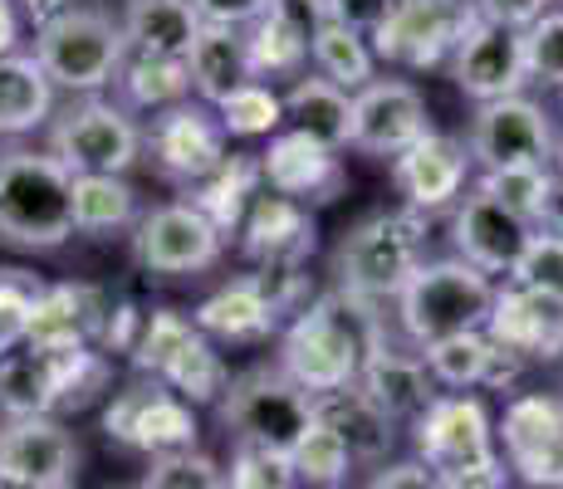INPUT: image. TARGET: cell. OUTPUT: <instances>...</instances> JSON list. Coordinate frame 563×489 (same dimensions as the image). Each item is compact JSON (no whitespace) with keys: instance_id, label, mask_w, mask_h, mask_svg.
Segmentation results:
<instances>
[{"instance_id":"cell-1","label":"cell","mask_w":563,"mask_h":489,"mask_svg":"<svg viewBox=\"0 0 563 489\" xmlns=\"http://www.w3.org/2000/svg\"><path fill=\"white\" fill-rule=\"evenodd\" d=\"M383 343V323H377L373 303L353 299V293L333 289L313 299L305 313L285 329L279 338V373L309 397L353 387L367 363V353Z\"/></svg>"},{"instance_id":"cell-2","label":"cell","mask_w":563,"mask_h":489,"mask_svg":"<svg viewBox=\"0 0 563 489\" xmlns=\"http://www.w3.org/2000/svg\"><path fill=\"white\" fill-rule=\"evenodd\" d=\"M74 235V177L49 152L0 157V241L20 249H59Z\"/></svg>"},{"instance_id":"cell-3","label":"cell","mask_w":563,"mask_h":489,"mask_svg":"<svg viewBox=\"0 0 563 489\" xmlns=\"http://www.w3.org/2000/svg\"><path fill=\"white\" fill-rule=\"evenodd\" d=\"M495 285L471 269L465 259H421V269L397 293V323H402L407 343L427 353L431 343L456 338V333H481L490 319Z\"/></svg>"},{"instance_id":"cell-4","label":"cell","mask_w":563,"mask_h":489,"mask_svg":"<svg viewBox=\"0 0 563 489\" xmlns=\"http://www.w3.org/2000/svg\"><path fill=\"white\" fill-rule=\"evenodd\" d=\"M128 59L123 25L93 5H64L40 25L35 35V64L45 69L54 89L69 93H99L118 79Z\"/></svg>"},{"instance_id":"cell-5","label":"cell","mask_w":563,"mask_h":489,"mask_svg":"<svg viewBox=\"0 0 563 489\" xmlns=\"http://www.w3.org/2000/svg\"><path fill=\"white\" fill-rule=\"evenodd\" d=\"M421 215L417 211H377L358 221L339 245V289L363 303L397 299L407 279L421 269Z\"/></svg>"},{"instance_id":"cell-6","label":"cell","mask_w":563,"mask_h":489,"mask_svg":"<svg viewBox=\"0 0 563 489\" xmlns=\"http://www.w3.org/2000/svg\"><path fill=\"white\" fill-rule=\"evenodd\" d=\"M133 363H137V373H147L153 382L167 387L172 397L187 401V407L221 401L225 387H231L225 363L216 357V347L206 343V333L177 309H157L137 323Z\"/></svg>"},{"instance_id":"cell-7","label":"cell","mask_w":563,"mask_h":489,"mask_svg":"<svg viewBox=\"0 0 563 489\" xmlns=\"http://www.w3.org/2000/svg\"><path fill=\"white\" fill-rule=\"evenodd\" d=\"M108 382L93 347H30L0 357V411L10 421L49 416L54 407H84Z\"/></svg>"},{"instance_id":"cell-8","label":"cell","mask_w":563,"mask_h":489,"mask_svg":"<svg viewBox=\"0 0 563 489\" xmlns=\"http://www.w3.org/2000/svg\"><path fill=\"white\" fill-rule=\"evenodd\" d=\"M221 421L225 431H235L241 445L289 455L299 436L313 426V397L289 382L279 367H251V373L231 377V387H225Z\"/></svg>"},{"instance_id":"cell-9","label":"cell","mask_w":563,"mask_h":489,"mask_svg":"<svg viewBox=\"0 0 563 489\" xmlns=\"http://www.w3.org/2000/svg\"><path fill=\"white\" fill-rule=\"evenodd\" d=\"M143 152V133L118 103L84 98L64 108L49 127V157L69 177H123Z\"/></svg>"},{"instance_id":"cell-10","label":"cell","mask_w":563,"mask_h":489,"mask_svg":"<svg viewBox=\"0 0 563 489\" xmlns=\"http://www.w3.org/2000/svg\"><path fill=\"white\" fill-rule=\"evenodd\" d=\"M475 15L481 10L471 0H397L393 15L373 30V54L402 69H431L461 45Z\"/></svg>"},{"instance_id":"cell-11","label":"cell","mask_w":563,"mask_h":489,"mask_svg":"<svg viewBox=\"0 0 563 489\" xmlns=\"http://www.w3.org/2000/svg\"><path fill=\"white\" fill-rule=\"evenodd\" d=\"M417 451L431 475H461L495 465V426L481 397H431V407L417 416Z\"/></svg>"},{"instance_id":"cell-12","label":"cell","mask_w":563,"mask_h":489,"mask_svg":"<svg viewBox=\"0 0 563 489\" xmlns=\"http://www.w3.org/2000/svg\"><path fill=\"white\" fill-rule=\"evenodd\" d=\"M505 470L519 475V485L563 489V397L549 391H525L500 416Z\"/></svg>"},{"instance_id":"cell-13","label":"cell","mask_w":563,"mask_h":489,"mask_svg":"<svg viewBox=\"0 0 563 489\" xmlns=\"http://www.w3.org/2000/svg\"><path fill=\"white\" fill-rule=\"evenodd\" d=\"M103 431L113 441L133 445V451L157 455H177V451H197V416L181 397H172L162 382H133L123 387L103 411Z\"/></svg>"},{"instance_id":"cell-14","label":"cell","mask_w":563,"mask_h":489,"mask_svg":"<svg viewBox=\"0 0 563 489\" xmlns=\"http://www.w3.org/2000/svg\"><path fill=\"white\" fill-rule=\"evenodd\" d=\"M471 152L485 171L505 167H549L554 157V127L549 113L529 98H500V103H481L471 123Z\"/></svg>"},{"instance_id":"cell-15","label":"cell","mask_w":563,"mask_h":489,"mask_svg":"<svg viewBox=\"0 0 563 489\" xmlns=\"http://www.w3.org/2000/svg\"><path fill=\"white\" fill-rule=\"evenodd\" d=\"M427 127V98L407 79H373L367 89L353 93V127L349 147L367 157H402L411 143H421Z\"/></svg>"},{"instance_id":"cell-16","label":"cell","mask_w":563,"mask_h":489,"mask_svg":"<svg viewBox=\"0 0 563 489\" xmlns=\"http://www.w3.org/2000/svg\"><path fill=\"white\" fill-rule=\"evenodd\" d=\"M133 255L153 275H197L221 259V231L191 201L157 205L153 215L137 221Z\"/></svg>"},{"instance_id":"cell-17","label":"cell","mask_w":563,"mask_h":489,"mask_svg":"<svg viewBox=\"0 0 563 489\" xmlns=\"http://www.w3.org/2000/svg\"><path fill=\"white\" fill-rule=\"evenodd\" d=\"M79 445L49 416L10 421L0 431V489H69Z\"/></svg>"},{"instance_id":"cell-18","label":"cell","mask_w":563,"mask_h":489,"mask_svg":"<svg viewBox=\"0 0 563 489\" xmlns=\"http://www.w3.org/2000/svg\"><path fill=\"white\" fill-rule=\"evenodd\" d=\"M451 79L475 103H500L525 89V49H519V30H505L495 20L475 15L461 45L451 49Z\"/></svg>"},{"instance_id":"cell-19","label":"cell","mask_w":563,"mask_h":489,"mask_svg":"<svg viewBox=\"0 0 563 489\" xmlns=\"http://www.w3.org/2000/svg\"><path fill=\"white\" fill-rule=\"evenodd\" d=\"M485 338L495 347H505L510 357H519V363L563 357V299L539 293V289H519V285L495 289Z\"/></svg>"},{"instance_id":"cell-20","label":"cell","mask_w":563,"mask_h":489,"mask_svg":"<svg viewBox=\"0 0 563 489\" xmlns=\"http://www.w3.org/2000/svg\"><path fill=\"white\" fill-rule=\"evenodd\" d=\"M157 167L177 181H206L216 167L225 162V133L216 123V113L206 103H177L167 113L153 118V133H147Z\"/></svg>"},{"instance_id":"cell-21","label":"cell","mask_w":563,"mask_h":489,"mask_svg":"<svg viewBox=\"0 0 563 489\" xmlns=\"http://www.w3.org/2000/svg\"><path fill=\"white\" fill-rule=\"evenodd\" d=\"M456 249L461 259L471 269H481L485 279L490 275H510L515 259L525 255L529 235H534V225H525L519 215H510L500 201H490L485 191L465 196V205L456 211Z\"/></svg>"},{"instance_id":"cell-22","label":"cell","mask_w":563,"mask_h":489,"mask_svg":"<svg viewBox=\"0 0 563 489\" xmlns=\"http://www.w3.org/2000/svg\"><path fill=\"white\" fill-rule=\"evenodd\" d=\"M260 181H265L275 196H289V201H329L343 187V167L323 143H313L305 133H279L269 137V147L260 152Z\"/></svg>"},{"instance_id":"cell-23","label":"cell","mask_w":563,"mask_h":489,"mask_svg":"<svg viewBox=\"0 0 563 489\" xmlns=\"http://www.w3.org/2000/svg\"><path fill=\"white\" fill-rule=\"evenodd\" d=\"M465 171H471L465 143L441 137V133H427L402 157H393V181L407 196L411 211H441V205H451L465 187Z\"/></svg>"},{"instance_id":"cell-24","label":"cell","mask_w":563,"mask_h":489,"mask_svg":"<svg viewBox=\"0 0 563 489\" xmlns=\"http://www.w3.org/2000/svg\"><path fill=\"white\" fill-rule=\"evenodd\" d=\"M241 235H245V249H251L265 269H295L313 249L309 211L275 191H260L251 201V211H245V221H241Z\"/></svg>"},{"instance_id":"cell-25","label":"cell","mask_w":563,"mask_h":489,"mask_svg":"<svg viewBox=\"0 0 563 489\" xmlns=\"http://www.w3.org/2000/svg\"><path fill=\"white\" fill-rule=\"evenodd\" d=\"M108 329V303L89 285H54L40 289L30 313V347H93Z\"/></svg>"},{"instance_id":"cell-26","label":"cell","mask_w":563,"mask_h":489,"mask_svg":"<svg viewBox=\"0 0 563 489\" xmlns=\"http://www.w3.org/2000/svg\"><path fill=\"white\" fill-rule=\"evenodd\" d=\"M353 387H358L393 426L402 416H421V411L431 407V373H427V363H421V353H397V347H387V343H377L373 353H367Z\"/></svg>"},{"instance_id":"cell-27","label":"cell","mask_w":563,"mask_h":489,"mask_svg":"<svg viewBox=\"0 0 563 489\" xmlns=\"http://www.w3.org/2000/svg\"><path fill=\"white\" fill-rule=\"evenodd\" d=\"M123 40L137 59L187 64L191 45L201 40V15L191 0H128Z\"/></svg>"},{"instance_id":"cell-28","label":"cell","mask_w":563,"mask_h":489,"mask_svg":"<svg viewBox=\"0 0 563 489\" xmlns=\"http://www.w3.org/2000/svg\"><path fill=\"white\" fill-rule=\"evenodd\" d=\"M427 363L431 382L441 387H456V391H471V387H505L510 377L519 373V357H510L505 347H495L490 338L481 333H456V338H441L421 353Z\"/></svg>"},{"instance_id":"cell-29","label":"cell","mask_w":563,"mask_h":489,"mask_svg":"<svg viewBox=\"0 0 563 489\" xmlns=\"http://www.w3.org/2000/svg\"><path fill=\"white\" fill-rule=\"evenodd\" d=\"M279 319V303L269 299V289L260 285L255 275L235 279V285L216 289L211 299H201L197 309V329L211 333V338H231V343H251V338H265Z\"/></svg>"},{"instance_id":"cell-30","label":"cell","mask_w":563,"mask_h":489,"mask_svg":"<svg viewBox=\"0 0 563 489\" xmlns=\"http://www.w3.org/2000/svg\"><path fill=\"white\" fill-rule=\"evenodd\" d=\"M313 421L339 431V441L349 445L353 460H383V455L393 451V421H387L358 387H339V391L313 397Z\"/></svg>"},{"instance_id":"cell-31","label":"cell","mask_w":563,"mask_h":489,"mask_svg":"<svg viewBox=\"0 0 563 489\" xmlns=\"http://www.w3.org/2000/svg\"><path fill=\"white\" fill-rule=\"evenodd\" d=\"M187 74H191V89H197L206 103H221L225 93L245 89L255 84L251 69V54H245V35L241 30H221V25H201V40L187 54Z\"/></svg>"},{"instance_id":"cell-32","label":"cell","mask_w":563,"mask_h":489,"mask_svg":"<svg viewBox=\"0 0 563 489\" xmlns=\"http://www.w3.org/2000/svg\"><path fill=\"white\" fill-rule=\"evenodd\" d=\"M54 113V84L35 64V54L0 59V137H25L45 127Z\"/></svg>"},{"instance_id":"cell-33","label":"cell","mask_w":563,"mask_h":489,"mask_svg":"<svg viewBox=\"0 0 563 489\" xmlns=\"http://www.w3.org/2000/svg\"><path fill=\"white\" fill-rule=\"evenodd\" d=\"M285 118L295 123V133L313 137V143H323L329 152L349 147V127H353V93L333 89L329 79H319V74H305V79L289 84L285 93Z\"/></svg>"},{"instance_id":"cell-34","label":"cell","mask_w":563,"mask_h":489,"mask_svg":"<svg viewBox=\"0 0 563 489\" xmlns=\"http://www.w3.org/2000/svg\"><path fill=\"white\" fill-rule=\"evenodd\" d=\"M309 59H313V69H319V79H329L333 89H343V93L367 89V84H373V69H377V54L363 40V30L343 25V20H329V15L313 25Z\"/></svg>"},{"instance_id":"cell-35","label":"cell","mask_w":563,"mask_h":489,"mask_svg":"<svg viewBox=\"0 0 563 489\" xmlns=\"http://www.w3.org/2000/svg\"><path fill=\"white\" fill-rule=\"evenodd\" d=\"M309 35H313L309 20H299L295 10H285L275 0V5L251 25V35H245L251 69L255 74H299L309 59Z\"/></svg>"},{"instance_id":"cell-36","label":"cell","mask_w":563,"mask_h":489,"mask_svg":"<svg viewBox=\"0 0 563 489\" xmlns=\"http://www.w3.org/2000/svg\"><path fill=\"white\" fill-rule=\"evenodd\" d=\"M255 196H260V157H225L211 177L197 181V201L191 205L225 235V231H241Z\"/></svg>"},{"instance_id":"cell-37","label":"cell","mask_w":563,"mask_h":489,"mask_svg":"<svg viewBox=\"0 0 563 489\" xmlns=\"http://www.w3.org/2000/svg\"><path fill=\"white\" fill-rule=\"evenodd\" d=\"M481 191L490 201H500L510 215H519L525 225L534 221H549L559 205V177L549 167H505V171H485L481 177Z\"/></svg>"},{"instance_id":"cell-38","label":"cell","mask_w":563,"mask_h":489,"mask_svg":"<svg viewBox=\"0 0 563 489\" xmlns=\"http://www.w3.org/2000/svg\"><path fill=\"white\" fill-rule=\"evenodd\" d=\"M137 221V191L123 177H74V231L108 235Z\"/></svg>"},{"instance_id":"cell-39","label":"cell","mask_w":563,"mask_h":489,"mask_svg":"<svg viewBox=\"0 0 563 489\" xmlns=\"http://www.w3.org/2000/svg\"><path fill=\"white\" fill-rule=\"evenodd\" d=\"M118 89H123L128 108H143V113H167V108L187 103L191 93V74L187 64H167V59H123L118 69Z\"/></svg>"},{"instance_id":"cell-40","label":"cell","mask_w":563,"mask_h":489,"mask_svg":"<svg viewBox=\"0 0 563 489\" xmlns=\"http://www.w3.org/2000/svg\"><path fill=\"white\" fill-rule=\"evenodd\" d=\"M216 123H221L225 137H269L285 123V98L269 89V84L255 79L216 103Z\"/></svg>"},{"instance_id":"cell-41","label":"cell","mask_w":563,"mask_h":489,"mask_svg":"<svg viewBox=\"0 0 563 489\" xmlns=\"http://www.w3.org/2000/svg\"><path fill=\"white\" fill-rule=\"evenodd\" d=\"M349 465H353V455H349V445L339 441V431H329L323 421H313V426L299 436V445L289 451V470H295V480H305V485H339V480H349Z\"/></svg>"},{"instance_id":"cell-42","label":"cell","mask_w":563,"mask_h":489,"mask_svg":"<svg viewBox=\"0 0 563 489\" xmlns=\"http://www.w3.org/2000/svg\"><path fill=\"white\" fill-rule=\"evenodd\" d=\"M519 49H525V79L563 89V10H544L529 30H519Z\"/></svg>"},{"instance_id":"cell-43","label":"cell","mask_w":563,"mask_h":489,"mask_svg":"<svg viewBox=\"0 0 563 489\" xmlns=\"http://www.w3.org/2000/svg\"><path fill=\"white\" fill-rule=\"evenodd\" d=\"M510 285L563 299V235L559 231H534L529 235L525 255H519L515 269H510Z\"/></svg>"},{"instance_id":"cell-44","label":"cell","mask_w":563,"mask_h":489,"mask_svg":"<svg viewBox=\"0 0 563 489\" xmlns=\"http://www.w3.org/2000/svg\"><path fill=\"white\" fill-rule=\"evenodd\" d=\"M35 299H40V285L25 269H0V357H10L30 338Z\"/></svg>"},{"instance_id":"cell-45","label":"cell","mask_w":563,"mask_h":489,"mask_svg":"<svg viewBox=\"0 0 563 489\" xmlns=\"http://www.w3.org/2000/svg\"><path fill=\"white\" fill-rule=\"evenodd\" d=\"M143 489H225V475L211 455L177 451V455H157Z\"/></svg>"},{"instance_id":"cell-46","label":"cell","mask_w":563,"mask_h":489,"mask_svg":"<svg viewBox=\"0 0 563 489\" xmlns=\"http://www.w3.org/2000/svg\"><path fill=\"white\" fill-rule=\"evenodd\" d=\"M225 489H295L289 455H269V451H255V445H235Z\"/></svg>"},{"instance_id":"cell-47","label":"cell","mask_w":563,"mask_h":489,"mask_svg":"<svg viewBox=\"0 0 563 489\" xmlns=\"http://www.w3.org/2000/svg\"><path fill=\"white\" fill-rule=\"evenodd\" d=\"M201 15V25H221V30H241V25H255L275 0H191Z\"/></svg>"},{"instance_id":"cell-48","label":"cell","mask_w":563,"mask_h":489,"mask_svg":"<svg viewBox=\"0 0 563 489\" xmlns=\"http://www.w3.org/2000/svg\"><path fill=\"white\" fill-rule=\"evenodd\" d=\"M397 10V0H323V15L353 30H377Z\"/></svg>"},{"instance_id":"cell-49","label":"cell","mask_w":563,"mask_h":489,"mask_svg":"<svg viewBox=\"0 0 563 489\" xmlns=\"http://www.w3.org/2000/svg\"><path fill=\"white\" fill-rule=\"evenodd\" d=\"M475 10L505 30H529L549 10V0H475Z\"/></svg>"},{"instance_id":"cell-50","label":"cell","mask_w":563,"mask_h":489,"mask_svg":"<svg viewBox=\"0 0 563 489\" xmlns=\"http://www.w3.org/2000/svg\"><path fill=\"white\" fill-rule=\"evenodd\" d=\"M367 489H437V475L421 460H397V465H387V470H377Z\"/></svg>"},{"instance_id":"cell-51","label":"cell","mask_w":563,"mask_h":489,"mask_svg":"<svg viewBox=\"0 0 563 489\" xmlns=\"http://www.w3.org/2000/svg\"><path fill=\"white\" fill-rule=\"evenodd\" d=\"M437 489H515V485H510V470H505V460H495V465H481V470L441 475Z\"/></svg>"},{"instance_id":"cell-52","label":"cell","mask_w":563,"mask_h":489,"mask_svg":"<svg viewBox=\"0 0 563 489\" xmlns=\"http://www.w3.org/2000/svg\"><path fill=\"white\" fill-rule=\"evenodd\" d=\"M5 54H15V10H10V0H0V59Z\"/></svg>"},{"instance_id":"cell-53","label":"cell","mask_w":563,"mask_h":489,"mask_svg":"<svg viewBox=\"0 0 563 489\" xmlns=\"http://www.w3.org/2000/svg\"><path fill=\"white\" fill-rule=\"evenodd\" d=\"M549 231H559V235H563V196H559V205H554V215H549Z\"/></svg>"},{"instance_id":"cell-54","label":"cell","mask_w":563,"mask_h":489,"mask_svg":"<svg viewBox=\"0 0 563 489\" xmlns=\"http://www.w3.org/2000/svg\"><path fill=\"white\" fill-rule=\"evenodd\" d=\"M554 167H559V181H563V137H554Z\"/></svg>"},{"instance_id":"cell-55","label":"cell","mask_w":563,"mask_h":489,"mask_svg":"<svg viewBox=\"0 0 563 489\" xmlns=\"http://www.w3.org/2000/svg\"><path fill=\"white\" fill-rule=\"evenodd\" d=\"M519 489H539V485H519Z\"/></svg>"},{"instance_id":"cell-56","label":"cell","mask_w":563,"mask_h":489,"mask_svg":"<svg viewBox=\"0 0 563 489\" xmlns=\"http://www.w3.org/2000/svg\"><path fill=\"white\" fill-rule=\"evenodd\" d=\"M559 108H563V89H559Z\"/></svg>"}]
</instances>
